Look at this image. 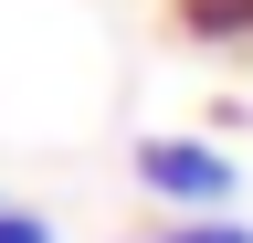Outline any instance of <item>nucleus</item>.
I'll return each instance as SVG.
<instances>
[{"label": "nucleus", "instance_id": "nucleus-1", "mask_svg": "<svg viewBox=\"0 0 253 243\" xmlns=\"http://www.w3.org/2000/svg\"><path fill=\"white\" fill-rule=\"evenodd\" d=\"M137 191L169 201V211H232L243 169L221 159L211 138H137Z\"/></svg>", "mask_w": 253, "mask_h": 243}, {"label": "nucleus", "instance_id": "nucleus-2", "mask_svg": "<svg viewBox=\"0 0 253 243\" xmlns=\"http://www.w3.org/2000/svg\"><path fill=\"white\" fill-rule=\"evenodd\" d=\"M148 243H253V222H221V211H190V222H158Z\"/></svg>", "mask_w": 253, "mask_h": 243}, {"label": "nucleus", "instance_id": "nucleus-3", "mask_svg": "<svg viewBox=\"0 0 253 243\" xmlns=\"http://www.w3.org/2000/svg\"><path fill=\"white\" fill-rule=\"evenodd\" d=\"M0 243H53L42 211H21V201H0Z\"/></svg>", "mask_w": 253, "mask_h": 243}]
</instances>
